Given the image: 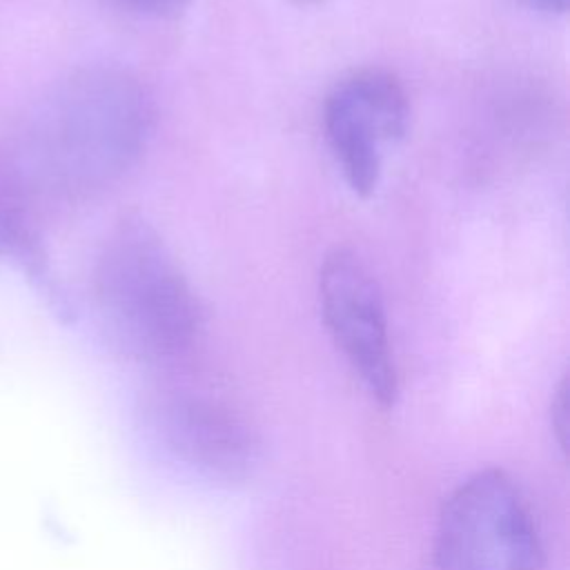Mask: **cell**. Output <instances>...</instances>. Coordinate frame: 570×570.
<instances>
[{"label": "cell", "instance_id": "6da1fadb", "mask_svg": "<svg viewBox=\"0 0 570 570\" xmlns=\"http://www.w3.org/2000/svg\"><path fill=\"white\" fill-rule=\"evenodd\" d=\"M145 85L114 65H91L56 82L31 109L18 140L27 183L60 196H91L120 180L151 131Z\"/></svg>", "mask_w": 570, "mask_h": 570}, {"label": "cell", "instance_id": "7a4b0ae2", "mask_svg": "<svg viewBox=\"0 0 570 570\" xmlns=\"http://www.w3.org/2000/svg\"><path fill=\"white\" fill-rule=\"evenodd\" d=\"M94 298L109 338L138 361L187 352L203 323L180 263L142 216L122 218L96 258Z\"/></svg>", "mask_w": 570, "mask_h": 570}, {"label": "cell", "instance_id": "3957f363", "mask_svg": "<svg viewBox=\"0 0 570 570\" xmlns=\"http://www.w3.org/2000/svg\"><path fill=\"white\" fill-rule=\"evenodd\" d=\"M541 563L530 510L503 470L472 474L443 503L434 537L439 570H541Z\"/></svg>", "mask_w": 570, "mask_h": 570}, {"label": "cell", "instance_id": "277c9868", "mask_svg": "<svg viewBox=\"0 0 570 570\" xmlns=\"http://www.w3.org/2000/svg\"><path fill=\"white\" fill-rule=\"evenodd\" d=\"M410 127V100L403 82L387 69L365 67L327 94L323 129L347 187L370 198L383 174L385 147Z\"/></svg>", "mask_w": 570, "mask_h": 570}, {"label": "cell", "instance_id": "5b68a950", "mask_svg": "<svg viewBox=\"0 0 570 570\" xmlns=\"http://www.w3.org/2000/svg\"><path fill=\"white\" fill-rule=\"evenodd\" d=\"M318 298L325 325L365 390L381 403L396 399L383 294L370 267L352 249L336 247L321 265Z\"/></svg>", "mask_w": 570, "mask_h": 570}, {"label": "cell", "instance_id": "8992f818", "mask_svg": "<svg viewBox=\"0 0 570 570\" xmlns=\"http://www.w3.org/2000/svg\"><path fill=\"white\" fill-rule=\"evenodd\" d=\"M151 428L178 461L207 479L240 483L258 463V441L249 425L205 396H158L151 403Z\"/></svg>", "mask_w": 570, "mask_h": 570}, {"label": "cell", "instance_id": "52a82bcc", "mask_svg": "<svg viewBox=\"0 0 570 570\" xmlns=\"http://www.w3.org/2000/svg\"><path fill=\"white\" fill-rule=\"evenodd\" d=\"M0 256L13 258L22 272L38 285L51 283V269L40 247L36 232L31 229L20 200L13 191L0 185Z\"/></svg>", "mask_w": 570, "mask_h": 570}, {"label": "cell", "instance_id": "ba28073f", "mask_svg": "<svg viewBox=\"0 0 570 570\" xmlns=\"http://www.w3.org/2000/svg\"><path fill=\"white\" fill-rule=\"evenodd\" d=\"M120 2H125L138 11H145V13L160 16V18L178 16L191 4V0H120Z\"/></svg>", "mask_w": 570, "mask_h": 570}, {"label": "cell", "instance_id": "9c48e42d", "mask_svg": "<svg viewBox=\"0 0 570 570\" xmlns=\"http://www.w3.org/2000/svg\"><path fill=\"white\" fill-rule=\"evenodd\" d=\"M552 423H554V428L561 432L559 434V443L563 445L566 441H563V432H566V416H568V394H566V381L561 383V387H559V392H557V399H554V403H552Z\"/></svg>", "mask_w": 570, "mask_h": 570}, {"label": "cell", "instance_id": "30bf717a", "mask_svg": "<svg viewBox=\"0 0 570 570\" xmlns=\"http://www.w3.org/2000/svg\"><path fill=\"white\" fill-rule=\"evenodd\" d=\"M517 2L541 13H566L568 9V0H517Z\"/></svg>", "mask_w": 570, "mask_h": 570}, {"label": "cell", "instance_id": "8fae6325", "mask_svg": "<svg viewBox=\"0 0 570 570\" xmlns=\"http://www.w3.org/2000/svg\"><path fill=\"white\" fill-rule=\"evenodd\" d=\"M296 7H323V4H327V2H332V0H292Z\"/></svg>", "mask_w": 570, "mask_h": 570}]
</instances>
